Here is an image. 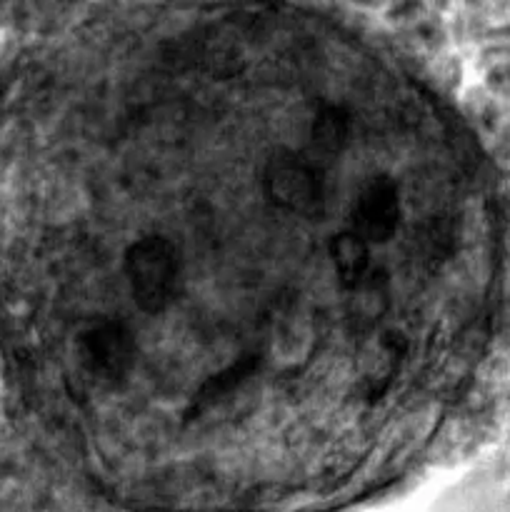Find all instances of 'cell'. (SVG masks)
Instances as JSON below:
<instances>
[{
  "label": "cell",
  "instance_id": "obj_1",
  "mask_svg": "<svg viewBox=\"0 0 510 512\" xmlns=\"http://www.w3.org/2000/svg\"><path fill=\"white\" fill-rule=\"evenodd\" d=\"M128 278L140 308L160 310L173 300L180 265L165 240H140L128 255Z\"/></svg>",
  "mask_w": 510,
  "mask_h": 512
}]
</instances>
